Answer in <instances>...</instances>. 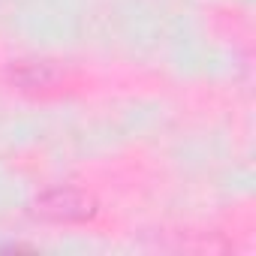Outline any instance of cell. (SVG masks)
Listing matches in <instances>:
<instances>
[{"label": "cell", "instance_id": "obj_1", "mask_svg": "<svg viewBox=\"0 0 256 256\" xmlns=\"http://www.w3.org/2000/svg\"><path fill=\"white\" fill-rule=\"evenodd\" d=\"M58 196H60V202L58 205H48V202H42L46 208V214H52L54 220H82V217H88L90 214V208H84V199L78 196V193H72V190H58Z\"/></svg>", "mask_w": 256, "mask_h": 256}]
</instances>
